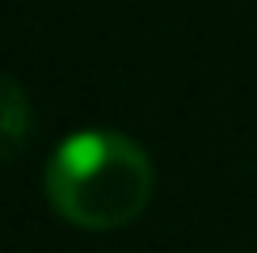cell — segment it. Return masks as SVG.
I'll list each match as a JSON object with an SVG mask.
<instances>
[{
    "label": "cell",
    "mask_w": 257,
    "mask_h": 253,
    "mask_svg": "<svg viewBox=\"0 0 257 253\" xmlns=\"http://www.w3.org/2000/svg\"><path fill=\"white\" fill-rule=\"evenodd\" d=\"M30 122H34V110H30V97L21 89V80L0 72V156L5 161H13L26 148Z\"/></svg>",
    "instance_id": "obj_2"
},
{
    "label": "cell",
    "mask_w": 257,
    "mask_h": 253,
    "mask_svg": "<svg viewBox=\"0 0 257 253\" xmlns=\"http://www.w3.org/2000/svg\"><path fill=\"white\" fill-rule=\"evenodd\" d=\"M47 198L68 224L114 232L152 198V161L118 131H76L47 161Z\"/></svg>",
    "instance_id": "obj_1"
}]
</instances>
